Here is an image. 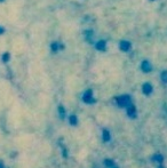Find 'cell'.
I'll return each mask as SVG.
<instances>
[{
	"label": "cell",
	"mask_w": 167,
	"mask_h": 168,
	"mask_svg": "<svg viewBox=\"0 0 167 168\" xmlns=\"http://www.w3.org/2000/svg\"><path fill=\"white\" fill-rule=\"evenodd\" d=\"M83 101L86 104H91V103H94V102H95V99H94V96H93L92 89H88V91H86L85 93H84Z\"/></svg>",
	"instance_id": "cell-1"
},
{
	"label": "cell",
	"mask_w": 167,
	"mask_h": 168,
	"mask_svg": "<svg viewBox=\"0 0 167 168\" xmlns=\"http://www.w3.org/2000/svg\"><path fill=\"white\" fill-rule=\"evenodd\" d=\"M50 49H52V52L53 53H57L58 50L64 49V45L61 43H58V41H53L52 45H50Z\"/></svg>",
	"instance_id": "cell-2"
},
{
	"label": "cell",
	"mask_w": 167,
	"mask_h": 168,
	"mask_svg": "<svg viewBox=\"0 0 167 168\" xmlns=\"http://www.w3.org/2000/svg\"><path fill=\"white\" fill-rule=\"evenodd\" d=\"M117 102L120 106H128L129 105V97L126 96V95H124V96H120L118 99H117Z\"/></svg>",
	"instance_id": "cell-3"
},
{
	"label": "cell",
	"mask_w": 167,
	"mask_h": 168,
	"mask_svg": "<svg viewBox=\"0 0 167 168\" xmlns=\"http://www.w3.org/2000/svg\"><path fill=\"white\" fill-rule=\"evenodd\" d=\"M95 48H96L97 50H100V52H104L106 49V40H98V41L95 43Z\"/></svg>",
	"instance_id": "cell-4"
},
{
	"label": "cell",
	"mask_w": 167,
	"mask_h": 168,
	"mask_svg": "<svg viewBox=\"0 0 167 168\" xmlns=\"http://www.w3.org/2000/svg\"><path fill=\"white\" fill-rule=\"evenodd\" d=\"M84 35H85V38H86V40L87 41H91L93 38V31L92 30H86L85 32H84Z\"/></svg>",
	"instance_id": "cell-5"
},
{
	"label": "cell",
	"mask_w": 167,
	"mask_h": 168,
	"mask_svg": "<svg viewBox=\"0 0 167 168\" xmlns=\"http://www.w3.org/2000/svg\"><path fill=\"white\" fill-rule=\"evenodd\" d=\"M102 137H103V141H104V142L110 141V133H109V130L103 129V133H102Z\"/></svg>",
	"instance_id": "cell-6"
},
{
	"label": "cell",
	"mask_w": 167,
	"mask_h": 168,
	"mask_svg": "<svg viewBox=\"0 0 167 168\" xmlns=\"http://www.w3.org/2000/svg\"><path fill=\"white\" fill-rule=\"evenodd\" d=\"M129 46H131V45H129L128 41H121V43H120V49L124 50V52L128 50V49H129Z\"/></svg>",
	"instance_id": "cell-7"
},
{
	"label": "cell",
	"mask_w": 167,
	"mask_h": 168,
	"mask_svg": "<svg viewBox=\"0 0 167 168\" xmlns=\"http://www.w3.org/2000/svg\"><path fill=\"white\" fill-rule=\"evenodd\" d=\"M58 114H60L61 119H64V117H65V109L63 108V105L58 106Z\"/></svg>",
	"instance_id": "cell-8"
},
{
	"label": "cell",
	"mask_w": 167,
	"mask_h": 168,
	"mask_svg": "<svg viewBox=\"0 0 167 168\" xmlns=\"http://www.w3.org/2000/svg\"><path fill=\"white\" fill-rule=\"evenodd\" d=\"M9 58H10V54H9L8 52H6L2 54V57H1V60H2V62L4 63H7L9 61Z\"/></svg>",
	"instance_id": "cell-9"
},
{
	"label": "cell",
	"mask_w": 167,
	"mask_h": 168,
	"mask_svg": "<svg viewBox=\"0 0 167 168\" xmlns=\"http://www.w3.org/2000/svg\"><path fill=\"white\" fill-rule=\"evenodd\" d=\"M77 124H78V119H77V117H76L75 114H72V116L70 117V125L76 126Z\"/></svg>",
	"instance_id": "cell-10"
},
{
	"label": "cell",
	"mask_w": 167,
	"mask_h": 168,
	"mask_svg": "<svg viewBox=\"0 0 167 168\" xmlns=\"http://www.w3.org/2000/svg\"><path fill=\"white\" fill-rule=\"evenodd\" d=\"M143 91H144V93H149V91H151V87L147 84V85H144V87H143Z\"/></svg>",
	"instance_id": "cell-11"
},
{
	"label": "cell",
	"mask_w": 167,
	"mask_h": 168,
	"mask_svg": "<svg viewBox=\"0 0 167 168\" xmlns=\"http://www.w3.org/2000/svg\"><path fill=\"white\" fill-rule=\"evenodd\" d=\"M4 33H5V29L0 25V35H4Z\"/></svg>",
	"instance_id": "cell-12"
},
{
	"label": "cell",
	"mask_w": 167,
	"mask_h": 168,
	"mask_svg": "<svg viewBox=\"0 0 167 168\" xmlns=\"http://www.w3.org/2000/svg\"><path fill=\"white\" fill-rule=\"evenodd\" d=\"M0 168H4V164H2V161H0Z\"/></svg>",
	"instance_id": "cell-13"
},
{
	"label": "cell",
	"mask_w": 167,
	"mask_h": 168,
	"mask_svg": "<svg viewBox=\"0 0 167 168\" xmlns=\"http://www.w3.org/2000/svg\"><path fill=\"white\" fill-rule=\"evenodd\" d=\"M4 1H5V0H0V2H4Z\"/></svg>",
	"instance_id": "cell-14"
}]
</instances>
